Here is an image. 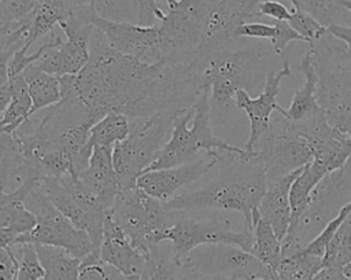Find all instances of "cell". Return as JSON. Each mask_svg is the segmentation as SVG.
Wrapping results in <instances>:
<instances>
[{
    "mask_svg": "<svg viewBox=\"0 0 351 280\" xmlns=\"http://www.w3.org/2000/svg\"><path fill=\"white\" fill-rule=\"evenodd\" d=\"M291 75L289 60L285 59L282 67L274 73L270 70L265 78V85L256 97L245 89H239L236 92V107L243 110L250 119V133L244 144V150L255 152L258 143L263 135L269 130L271 122V114L280 111L282 107L277 103V96L280 93V84L285 77Z\"/></svg>",
    "mask_w": 351,
    "mask_h": 280,
    "instance_id": "5bb4252c",
    "label": "cell"
},
{
    "mask_svg": "<svg viewBox=\"0 0 351 280\" xmlns=\"http://www.w3.org/2000/svg\"><path fill=\"white\" fill-rule=\"evenodd\" d=\"M80 280H128V276L104 262L99 254L90 253L81 261Z\"/></svg>",
    "mask_w": 351,
    "mask_h": 280,
    "instance_id": "f1b7e54d",
    "label": "cell"
},
{
    "mask_svg": "<svg viewBox=\"0 0 351 280\" xmlns=\"http://www.w3.org/2000/svg\"><path fill=\"white\" fill-rule=\"evenodd\" d=\"M40 165L45 176L55 178H64L70 176H78L75 170L74 158L62 148L47 151L40 158Z\"/></svg>",
    "mask_w": 351,
    "mask_h": 280,
    "instance_id": "f546056e",
    "label": "cell"
},
{
    "mask_svg": "<svg viewBox=\"0 0 351 280\" xmlns=\"http://www.w3.org/2000/svg\"><path fill=\"white\" fill-rule=\"evenodd\" d=\"M193 280H239V279H229V277H218V276H206V275H191Z\"/></svg>",
    "mask_w": 351,
    "mask_h": 280,
    "instance_id": "60d3db41",
    "label": "cell"
},
{
    "mask_svg": "<svg viewBox=\"0 0 351 280\" xmlns=\"http://www.w3.org/2000/svg\"><path fill=\"white\" fill-rule=\"evenodd\" d=\"M274 49L262 44L248 47H232L217 54L204 69V81L210 86L211 106L217 110H228L236 104L239 89L262 91ZM277 55V54H276Z\"/></svg>",
    "mask_w": 351,
    "mask_h": 280,
    "instance_id": "277c9868",
    "label": "cell"
},
{
    "mask_svg": "<svg viewBox=\"0 0 351 280\" xmlns=\"http://www.w3.org/2000/svg\"><path fill=\"white\" fill-rule=\"evenodd\" d=\"M221 163L222 170L217 178L200 189L174 195L165 206L181 214L202 209L237 211L244 218V226L252 231V213L267 188L265 167L255 156L240 154H229Z\"/></svg>",
    "mask_w": 351,
    "mask_h": 280,
    "instance_id": "7a4b0ae2",
    "label": "cell"
},
{
    "mask_svg": "<svg viewBox=\"0 0 351 280\" xmlns=\"http://www.w3.org/2000/svg\"><path fill=\"white\" fill-rule=\"evenodd\" d=\"M182 113L185 111H163L148 118L132 119L129 136L112 148L121 191L137 185V178L156 159L171 133L176 118Z\"/></svg>",
    "mask_w": 351,
    "mask_h": 280,
    "instance_id": "8992f818",
    "label": "cell"
},
{
    "mask_svg": "<svg viewBox=\"0 0 351 280\" xmlns=\"http://www.w3.org/2000/svg\"><path fill=\"white\" fill-rule=\"evenodd\" d=\"M178 266L173 262L170 254L167 258L159 255V248L148 255V279L147 280H180L177 276Z\"/></svg>",
    "mask_w": 351,
    "mask_h": 280,
    "instance_id": "836d02e7",
    "label": "cell"
},
{
    "mask_svg": "<svg viewBox=\"0 0 351 280\" xmlns=\"http://www.w3.org/2000/svg\"><path fill=\"white\" fill-rule=\"evenodd\" d=\"M11 100L5 110L1 111L0 126L1 132L11 133L22 124L30 119V110L33 100L27 88V82L23 75L10 78Z\"/></svg>",
    "mask_w": 351,
    "mask_h": 280,
    "instance_id": "d4e9b609",
    "label": "cell"
},
{
    "mask_svg": "<svg viewBox=\"0 0 351 280\" xmlns=\"http://www.w3.org/2000/svg\"><path fill=\"white\" fill-rule=\"evenodd\" d=\"M40 262L44 268L43 280H80V258L60 247L34 243Z\"/></svg>",
    "mask_w": 351,
    "mask_h": 280,
    "instance_id": "7402d4cb",
    "label": "cell"
},
{
    "mask_svg": "<svg viewBox=\"0 0 351 280\" xmlns=\"http://www.w3.org/2000/svg\"><path fill=\"white\" fill-rule=\"evenodd\" d=\"M38 0H0V26L29 16Z\"/></svg>",
    "mask_w": 351,
    "mask_h": 280,
    "instance_id": "d6a6232c",
    "label": "cell"
},
{
    "mask_svg": "<svg viewBox=\"0 0 351 280\" xmlns=\"http://www.w3.org/2000/svg\"><path fill=\"white\" fill-rule=\"evenodd\" d=\"M351 262V213L339 226L337 232L329 242L325 255L322 258V268L343 269Z\"/></svg>",
    "mask_w": 351,
    "mask_h": 280,
    "instance_id": "4316f807",
    "label": "cell"
},
{
    "mask_svg": "<svg viewBox=\"0 0 351 280\" xmlns=\"http://www.w3.org/2000/svg\"><path fill=\"white\" fill-rule=\"evenodd\" d=\"M43 177L25 181L14 191H1L0 198V242L1 247L30 243L29 233L37 225V217L25 205V199L33 185Z\"/></svg>",
    "mask_w": 351,
    "mask_h": 280,
    "instance_id": "9a60e30c",
    "label": "cell"
},
{
    "mask_svg": "<svg viewBox=\"0 0 351 280\" xmlns=\"http://www.w3.org/2000/svg\"><path fill=\"white\" fill-rule=\"evenodd\" d=\"M217 163H221L219 158L206 155L189 163L145 172L137 178V187L165 203L171 199L178 189L197 181Z\"/></svg>",
    "mask_w": 351,
    "mask_h": 280,
    "instance_id": "2e32d148",
    "label": "cell"
},
{
    "mask_svg": "<svg viewBox=\"0 0 351 280\" xmlns=\"http://www.w3.org/2000/svg\"><path fill=\"white\" fill-rule=\"evenodd\" d=\"M273 23L276 25L277 33H276V37L270 43L277 55H280L291 41H304L306 43V40L289 25L288 21H273Z\"/></svg>",
    "mask_w": 351,
    "mask_h": 280,
    "instance_id": "d590c367",
    "label": "cell"
},
{
    "mask_svg": "<svg viewBox=\"0 0 351 280\" xmlns=\"http://www.w3.org/2000/svg\"><path fill=\"white\" fill-rule=\"evenodd\" d=\"M25 205L37 217V225L29 233L30 243L60 247L80 259L95 253L89 235L85 231L75 228L73 222L48 199L40 187V180L29 191Z\"/></svg>",
    "mask_w": 351,
    "mask_h": 280,
    "instance_id": "30bf717a",
    "label": "cell"
},
{
    "mask_svg": "<svg viewBox=\"0 0 351 280\" xmlns=\"http://www.w3.org/2000/svg\"><path fill=\"white\" fill-rule=\"evenodd\" d=\"M252 226L254 244L250 253L274 272L282 259V242L271 225L262 218L259 209L252 213Z\"/></svg>",
    "mask_w": 351,
    "mask_h": 280,
    "instance_id": "603a6c76",
    "label": "cell"
},
{
    "mask_svg": "<svg viewBox=\"0 0 351 280\" xmlns=\"http://www.w3.org/2000/svg\"><path fill=\"white\" fill-rule=\"evenodd\" d=\"M130 133V118L115 111H110L103 115L90 129L88 148L92 151L93 147H108L119 141H123Z\"/></svg>",
    "mask_w": 351,
    "mask_h": 280,
    "instance_id": "484cf974",
    "label": "cell"
},
{
    "mask_svg": "<svg viewBox=\"0 0 351 280\" xmlns=\"http://www.w3.org/2000/svg\"><path fill=\"white\" fill-rule=\"evenodd\" d=\"M78 177L107 210L121 192L112 161V148L93 147L89 163Z\"/></svg>",
    "mask_w": 351,
    "mask_h": 280,
    "instance_id": "ac0fdd59",
    "label": "cell"
},
{
    "mask_svg": "<svg viewBox=\"0 0 351 280\" xmlns=\"http://www.w3.org/2000/svg\"><path fill=\"white\" fill-rule=\"evenodd\" d=\"M288 22L306 40L308 45L319 40L326 33V26L299 8H292V15Z\"/></svg>",
    "mask_w": 351,
    "mask_h": 280,
    "instance_id": "1f68e13d",
    "label": "cell"
},
{
    "mask_svg": "<svg viewBox=\"0 0 351 280\" xmlns=\"http://www.w3.org/2000/svg\"><path fill=\"white\" fill-rule=\"evenodd\" d=\"M255 159L265 167L269 184L306 166L314 159V155L310 144L296 135L288 119L280 114L271 119L269 130L258 143Z\"/></svg>",
    "mask_w": 351,
    "mask_h": 280,
    "instance_id": "8fae6325",
    "label": "cell"
},
{
    "mask_svg": "<svg viewBox=\"0 0 351 280\" xmlns=\"http://www.w3.org/2000/svg\"><path fill=\"white\" fill-rule=\"evenodd\" d=\"M19 262L14 251L8 247L0 250V280H18Z\"/></svg>",
    "mask_w": 351,
    "mask_h": 280,
    "instance_id": "74e56055",
    "label": "cell"
},
{
    "mask_svg": "<svg viewBox=\"0 0 351 280\" xmlns=\"http://www.w3.org/2000/svg\"><path fill=\"white\" fill-rule=\"evenodd\" d=\"M189 275H206L239 280H273L274 272L250 251L232 244L196 247L180 268Z\"/></svg>",
    "mask_w": 351,
    "mask_h": 280,
    "instance_id": "7c38bea8",
    "label": "cell"
},
{
    "mask_svg": "<svg viewBox=\"0 0 351 280\" xmlns=\"http://www.w3.org/2000/svg\"><path fill=\"white\" fill-rule=\"evenodd\" d=\"M92 22L106 37L111 49L147 63H165L159 25L141 26L132 22L112 21L93 14Z\"/></svg>",
    "mask_w": 351,
    "mask_h": 280,
    "instance_id": "4fadbf2b",
    "label": "cell"
},
{
    "mask_svg": "<svg viewBox=\"0 0 351 280\" xmlns=\"http://www.w3.org/2000/svg\"><path fill=\"white\" fill-rule=\"evenodd\" d=\"M100 258L118 268L126 276L141 275L145 280L148 279V255L132 246L128 236L108 213L104 218Z\"/></svg>",
    "mask_w": 351,
    "mask_h": 280,
    "instance_id": "e0dca14e",
    "label": "cell"
},
{
    "mask_svg": "<svg viewBox=\"0 0 351 280\" xmlns=\"http://www.w3.org/2000/svg\"><path fill=\"white\" fill-rule=\"evenodd\" d=\"M318 102L329 124L351 136V51L328 32L310 44Z\"/></svg>",
    "mask_w": 351,
    "mask_h": 280,
    "instance_id": "5b68a950",
    "label": "cell"
},
{
    "mask_svg": "<svg viewBox=\"0 0 351 280\" xmlns=\"http://www.w3.org/2000/svg\"><path fill=\"white\" fill-rule=\"evenodd\" d=\"M89 48L85 67L59 80L62 92L73 93L100 117L115 111L138 119L163 111H186L210 92L204 69L196 62L147 63L122 55L110 48L97 27Z\"/></svg>",
    "mask_w": 351,
    "mask_h": 280,
    "instance_id": "6da1fadb",
    "label": "cell"
},
{
    "mask_svg": "<svg viewBox=\"0 0 351 280\" xmlns=\"http://www.w3.org/2000/svg\"><path fill=\"white\" fill-rule=\"evenodd\" d=\"M18 258V280H43L44 268L40 262L34 243H23L11 247Z\"/></svg>",
    "mask_w": 351,
    "mask_h": 280,
    "instance_id": "83f0119b",
    "label": "cell"
},
{
    "mask_svg": "<svg viewBox=\"0 0 351 280\" xmlns=\"http://www.w3.org/2000/svg\"><path fill=\"white\" fill-rule=\"evenodd\" d=\"M277 29L274 23H262V22H244L236 29V37L247 38H262L273 40L276 37Z\"/></svg>",
    "mask_w": 351,
    "mask_h": 280,
    "instance_id": "e575fe53",
    "label": "cell"
},
{
    "mask_svg": "<svg viewBox=\"0 0 351 280\" xmlns=\"http://www.w3.org/2000/svg\"><path fill=\"white\" fill-rule=\"evenodd\" d=\"M22 75L27 82V88L33 100L30 117L37 111L51 107L62 100V86L59 77L43 71L34 65H30Z\"/></svg>",
    "mask_w": 351,
    "mask_h": 280,
    "instance_id": "cb8c5ba5",
    "label": "cell"
},
{
    "mask_svg": "<svg viewBox=\"0 0 351 280\" xmlns=\"http://www.w3.org/2000/svg\"><path fill=\"white\" fill-rule=\"evenodd\" d=\"M96 12L107 19L136 22L137 0H93Z\"/></svg>",
    "mask_w": 351,
    "mask_h": 280,
    "instance_id": "4dcf8cb0",
    "label": "cell"
},
{
    "mask_svg": "<svg viewBox=\"0 0 351 280\" xmlns=\"http://www.w3.org/2000/svg\"><path fill=\"white\" fill-rule=\"evenodd\" d=\"M166 242H170V257L181 268L189 254L203 244H232L251 251L254 232L248 228L234 231L228 218H191L174 213V220L166 232Z\"/></svg>",
    "mask_w": 351,
    "mask_h": 280,
    "instance_id": "9c48e42d",
    "label": "cell"
},
{
    "mask_svg": "<svg viewBox=\"0 0 351 280\" xmlns=\"http://www.w3.org/2000/svg\"><path fill=\"white\" fill-rule=\"evenodd\" d=\"M300 71L304 75V84L295 91L288 108H281L278 113L292 122L308 119L322 111L318 102V74L313 63L310 48L300 59Z\"/></svg>",
    "mask_w": 351,
    "mask_h": 280,
    "instance_id": "ffe728a7",
    "label": "cell"
},
{
    "mask_svg": "<svg viewBox=\"0 0 351 280\" xmlns=\"http://www.w3.org/2000/svg\"><path fill=\"white\" fill-rule=\"evenodd\" d=\"M292 15V11H289L282 3L277 0H262L255 11L254 18L256 16H267L273 21H288Z\"/></svg>",
    "mask_w": 351,
    "mask_h": 280,
    "instance_id": "8d00e7d4",
    "label": "cell"
},
{
    "mask_svg": "<svg viewBox=\"0 0 351 280\" xmlns=\"http://www.w3.org/2000/svg\"><path fill=\"white\" fill-rule=\"evenodd\" d=\"M326 32L341 41L350 51H351V26L340 25V23H332L326 26Z\"/></svg>",
    "mask_w": 351,
    "mask_h": 280,
    "instance_id": "f35d334b",
    "label": "cell"
},
{
    "mask_svg": "<svg viewBox=\"0 0 351 280\" xmlns=\"http://www.w3.org/2000/svg\"><path fill=\"white\" fill-rule=\"evenodd\" d=\"M328 174L329 172L319 162L313 159L302 169V172L293 180L289 192L292 209V221L289 231H292L298 225L299 220L311 207L314 192Z\"/></svg>",
    "mask_w": 351,
    "mask_h": 280,
    "instance_id": "44dd1931",
    "label": "cell"
},
{
    "mask_svg": "<svg viewBox=\"0 0 351 280\" xmlns=\"http://www.w3.org/2000/svg\"><path fill=\"white\" fill-rule=\"evenodd\" d=\"M314 280H351L343 269L339 268H330V266H324L315 276Z\"/></svg>",
    "mask_w": 351,
    "mask_h": 280,
    "instance_id": "ab89813d",
    "label": "cell"
},
{
    "mask_svg": "<svg viewBox=\"0 0 351 280\" xmlns=\"http://www.w3.org/2000/svg\"><path fill=\"white\" fill-rule=\"evenodd\" d=\"M210 107L211 103L207 92L196 102L193 107L180 114L174 121L167 141L145 172L197 161V154L200 151H206L207 155L219 158L221 162L229 152L240 154L247 158L254 156V152L229 144L214 135Z\"/></svg>",
    "mask_w": 351,
    "mask_h": 280,
    "instance_id": "3957f363",
    "label": "cell"
},
{
    "mask_svg": "<svg viewBox=\"0 0 351 280\" xmlns=\"http://www.w3.org/2000/svg\"><path fill=\"white\" fill-rule=\"evenodd\" d=\"M303 167L293 170L276 181L269 183L258 207L262 218H265L271 225L281 242L288 235L292 221V209L289 199L291 185Z\"/></svg>",
    "mask_w": 351,
    "mask_h": 280,
    "instance_id": "d6986e66",
    "label": "cell"
},
{
    "mask_svg": "<svg viewBox=\"0 0 351 280\" xmlns=\"http://www.w3.org/2000/svg\"><path fill=\"white\" fill-rule=\"evenodd\" d=\"M214 3L210 0H171L166 4V15L159 23L166 63L206 60L202 51Z\"/></svg>",
    "mask_w": 351,
    "mask_h": 280,
    "instance_id": "ba28073f",
    "label": "cell"
},
{
    "mask_svg": "<svg viewBox=\"0 0 351 280\" xmlns=\"http://www.w3.org/2000/svg\"><path fill=\"white\" fill-rule=\"evenodd\" d=\"M130 240L132 246L144 255L155 253L174 220L163 202L144 192L137 185L121 191L114 205L107 210Z\"/></svg>",
    "mask_w": 351,
    "mask_h": 280,
    "instance_id": "52a82bcc",
    "label": "cell"
},
{
    "mask_svg": "<svg viewBox=\"0 0 351 280\" xmlns=\"http://www.w3.org/2000/svg\"><path fill=\"white\" fill-rule=\"evenodd\" d=\"M339 4L348 12H351V0H337Z\"/></svg>",
    "mask_w": 351,
    "mask_h": 280,
    "instance_id": "b9f144b4",
    "label": "cell"
}]
</instances>
